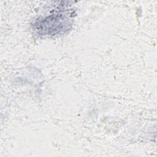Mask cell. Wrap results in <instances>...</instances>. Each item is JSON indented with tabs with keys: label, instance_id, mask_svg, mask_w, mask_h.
<instances>
[{
	"label": "cell",
	"instance_id": "6da1fadb",
	"mask_svg": "<svg viewBox=\"0 0 157 157\" xmlns=\"http://www.w3.org/2000/svg\"><path fill=\"white\" fill-rule=\"evenodd\" d=\"M69 18L67 17V15L57 13L40 20L37 25H39L40 28H38L37 30L48 34H55L63 29H64L66 26L69 25Z\"/></svg>",
	"mask_w": 157,
	"mask_h": 157
}]
</instances>
